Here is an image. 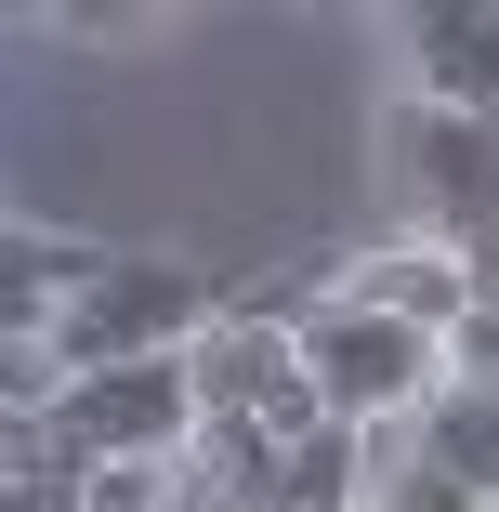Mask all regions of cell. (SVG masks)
<instances>
[{
  "label": "cell",
  "instance_id": "obj_5",
  "mask_svg": "<svg viewBox=\"0 0 499 512\" xmlns=\"http://www.w3.org/2000/svg\"><path fill=\"white\" fill-rule=\"evenodd\" d=\"M329 302H355V316H394V329H460L473 316V250H447V237H408V224H394V237H368L342 276H329Z\"/></svg>",
  "mask_w": 499,
  "mask_h": 512
},
{
  "label": "cell",
  "instance_id": "obj_12",
  "mask_svg": "<svg viewBox=\"0 0 499 512\" xmlns=\"http://www.w3.org/2000/svg\"><path fill=\"white\" fill-rule=\"evenodd\" d=\"M473 289H486V302H499V237H473Z\"/></svg>",
  "mask_w": 499,
  "mask_h": 512
},
{
  "label": "cell",
  "instance_id": "obj_1",
  "mask_svg": "<svg viewBox=\"0 0 499 512\" xmlns=\"http://www.w3.org/2000/svg\"><path fill=\"white\" fill-rule=\"evenodd\" d=\"M381 184L394 211H408V237H499V119H460V106H421V92H394L381 119Z\"/></svg>",
  "mask_w": 499,
  "mask_h": 512
},
{
  "label": "cell",
  "instance_id": "obj_10",
  "mask_svg": "<svg viewBox=\"0 0 499 512\" xmlns=\"http://www.w3.org/2000/svg\"><path fill=\"white\" fill-rule=\"evenodd\" d=\"M447 381H473V394H499V302H473V316L447 329Z\"/></svg>",
  "mask_w": 499,
  "mask_h": 512
},
{
  "label": "cell",
  "instance_id": "obj_3",
  "mask_svg": "<svg viewBox=\"0 0 499 512\" xmlns=\"http://www.w3.org/2000/svg\"><path fill=\"white\" fill-rule=\"evenodd\" d=\"M224 316H211V289H197V263H158V250H106V276H92V302L53 329L66 381L92 368H145V355H197Z\"/></svg>",
  "mask_w": 499,
  "mask_h": 512
},
{
  "label": "cell",
  "instance_id": "obj_6",
  "mask_svg": "<svg viewBox=\"0 0 499 512\" xmlns=\"http://www.w3.org/2000/svg\"><path fill=\"white\" fill-rule=\"evenodd\" d=\"M92 276H106L92 237H66V224H0V342H53L79 302H92Z\"/></svg>",
  "mask_w": 499,
  "mask_h": 512
},
{
  "label": "cell",
  "instance_id": "obj_9",
  "mask_svg": "<svg viewBox=\"0 0 499 512\" xmlns=\"http://www.w3.org/2000/svg\"><path fill=\"white\" fill-rule=\"evenodd\" d=\"M79 499H92V512H171L184 473H171V460H106V473H79Z\"/></svg>",
  "mask_w": 499,
  "mask_h": 512
},
{
  "label": "cell",
  "instance_id": "obj_8",
  "mask_svg": "<svg viewBox=\"0 0 499 512\" xmlns=\"http://www.w3.org/2000/svg\"><path fill=\"white\" fill-rule=\"evenodd\" d=\"M421 460H434L447 486H473V499L499 512V394H473V381H447V394L421 407Z\"/></svg>",
  "mask_w": 499,
  "mask_h": 512
},
{
  "label": "cell",
  "instance_id": "obj_7",
  "mask_svg": "<svg viewBox=\"0 0 499 512\" xmlns=\"http://www.w3.org/2000/svg\"><path fill=\"white\" fill-rule=\"evenodd\" d=\"M408 92L460 119H499V0H434L408 14Z\"/></svg>",
  "mask_w": 499,
  "mask_h": 512
},
{
  "label": "cell",
  "instance_id": "obj_2",
  "mask_svg": "<svg viewBox=\"0 0 499 512\" xmlns=\"http://www.w3.org/2000/svg\"><path fill=\"white\" fill-rule=\"evenodd\" d=\"M303 381L329 421L381 434V421H421V407L447 394V342L434 329H394V316H355V302H303Z\"/></svg>",
  "mask_w": 499,
  "mask_h": 512
},
{
  "label": "cell",
  "instance_id": "obj_11",
  "mask_svg": "<svg viewBox=\"0 0 499 512\" xmlns=\"http://www.w3.org/2000/svg\"><path fill=\"white\" fill-rule=\"evenodd\" d=\"M0 499H14V512H92V499H79V473H53V486H0Z\"/></svg>",
  "mask_w": 499,
  "mask_h": 512
},
{
  "label": "cell",
  "instance_id": "obj_4",
  "mask_svg": "<svg viewBox=\"0 0 499 512\" xmlns=\"http://www.w3.org/2000/svg\"><path fill=\"white\" fill-rule=\"evenodd\" d=\"M53 434L79 447V473L106 460H197V434H211V394H197V355H145V368H92L53 394Z\"/></svg>",
  "mask_w": 499,
  "mask_h": 512
}]
</instances>
